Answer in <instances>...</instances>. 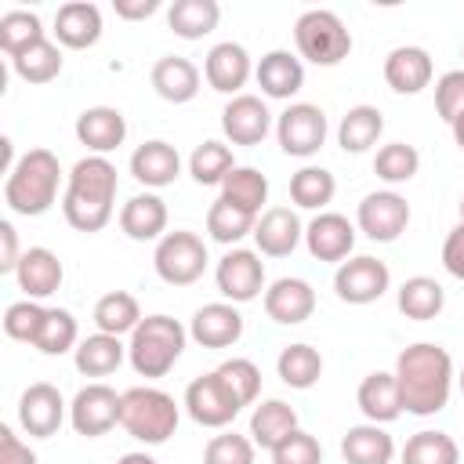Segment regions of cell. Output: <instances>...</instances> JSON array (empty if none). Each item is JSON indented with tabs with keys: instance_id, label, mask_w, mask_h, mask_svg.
<instances>
[{
	"instance_id": "obj_26",
	"label": "cell",
	"mask_w": 464,
	"mask_h": 464,
	"mask_svg": "<svg viewBox=\"0 0 464 464\" xmlns=\"http://www.w3.org/2000/svg\"><path fill=\"white\" fill-rule=\"evenodd\" d=\"M149 80H152V91L170 105H185L199 94V69L181 54H163L152 65Z\"/></svg>"
},
{
	"instance_id": "obj_20",
	"label": "cell",
	"mask_w": 464,
	"mask_h": 464,
	"mask_svg": "<svg viewBox=\"0 0 464 464\" xmlns=\"http://www.w3.org/2000/svg\"><path fill=\"white\" fill-rule=\"evenodd\" d=\"M54 36L69 51H87L102 40V11L91 0H69L54 11Z\"/></svg>"
},
{
	"instance_id": "obj_31",
	"label": "cell",
	"mask_w": 464,
	"mask_h": 464,
	"mask_svg": "<svg viewBox=\"0 0 464 464\" xmlns=\"http://www.w3.org/2000/svg\"><path fill=\"white\" fill-rule=\"evenodd\" d=\"M341 457L348 464H392L395 457V439L381 424H355L341 439Z\"/></svg>"
},
{
	"instance_id": "obj_29",
	"label": "cell",
	"mask_w": 464,
	"mask_h": 464,
	"mask_svg": "<svg viewBox=\"0 0 464 464\" xmlns=\"http://www.w3.org/2000/svg\"><path fill=\"white\" fill-rule=\"evenodd\" d=\"M355 402L362 410V417L370 424H392L399 413H402V399H399V384H395V373H370L362 377L359 392H355Z\"/></svg>"
},
{
	"instance_id": "obj_11",
	"label": "cell",
	"mask_w": 464,
	"mask_h": 464,
	"mask_svg": "<svg viewBox=\"0 0 464 464\" xmlns=\"http://www.w3.org/2000/svg\"><path fill=\"white\" fill-rule=\"evenodd\" d=\"M392 286V272L384 261L370 257V254H359V257H348L337 265L334 272V290L344 304H373L384 297V290Z\"/></svg>"
},
{
	"instance_id": "obj_55",
	"label": "cell",
	"mask_w": 464,
	"mask_h": 464,
	"mask_svg": "<svg viewBox=\"0 0 464 464\" xmlns=\"http://www.w3.org/2000/svg\"><path fill=\"white\" fill-rule=\"evenodd\" d=\"M112 11L123 22H141V18H152L160 11V0H112Z\"/></svg>"
},
{
	"instance_id": "obj_9",
	"label": "cell",
	"mask_w": 464,
	"mask_h": 464,
	"mask_svg": "<svg viewBox=\"0 0 464 464\" xmlns=\"http://www.w3.org/2000/svg\"><path fill=\"white\" fill-rule=\"evenodd\" d=\"M185 410L199 428H225L236 420V413L243 410V402L236 399V392L218 377V370L188 381L185 388Z\"/></svg>"
},
{
	"instance_id": "obj_42",
	"label": "cell",
	"mask_w": 464,
	"mask_h": 464,
	"mask_svg": "<svg viewBox=\"0 0 464 464\" xmlns=\"http://www.w3.org/2000/svg\"><path fill=\"white\" fill-rule=\"evenodd\" d=\"M337 192V181L326 167H301L290 178V199L304 210H323Z\"/></svg>"
},
{
	"instance_id": "obj_46",
	"label": "cell",
	"mask_w": 464,
	"mask_h": 464,
	"mask_svg": "<svg viewBox=\"0 0 464 464\" xmlns=\"http://www.w3.org/2000/svg\"><path fill=\"white\" fill-rule=\"evenodd\" d=\"M80 344V330H76V319H72V312H65V308H47V315H44V326H40V337H36V352H44V355H65L69 348H76Z\"/></svg>"
},
{
	"instance_id": "obj_5",
	"label": "cell",
	"mask_w": 464,
	"mask_h": 464,
	"mask_svg": "<svg viewBox=\"0 0 464 464\" xmlns=\"http://www.w3.org/2000/svg\"><path fill=\"white\" fill-rule=\"evenodd\" d=\"M123 395V410H120V428L145 442V446H160L167 442L174 431H178V420H181V410L174 402V395H167L163 388H149V384H138V388H127L120 392Z\"/></svg>"
},
{
	"instance_id": "obj_35",
	"label": "cell",
	"mask_w": 464,
	"mask_h": 464,
	"mask_svg": "<svg viewBox=\"0 0 464 464\" xmlns=\"http://www.w3.org/2000/svg\"><path fill=\"white\" fill-rule=\"evenodd\" d=\"M138 323H141V308H138L134 294L109 290V294L98 297V304H94V326H98V334L123 337V334H134Z\"/></svg>"
},
{
	"instance_id": "obj_56",
	"label": "cell",
	"mask_w": 464,
	"mask_h": 464,
	"mask_svg": "<svg viewBox=\"0 0 464 464\" xmlns=\"http://www.w3.org/2000/svg\"><path fill=\"white\" fill-rule=\"evenodd\" d=\"M116 464H156V457H149V453H123Z\"/></svg>"
},
{
	"instance_id": "obj_52",
	"label": "cell",
	"mask_w": 464,
	"mask_h": 464,
	"mask_svg": "<svg viewBox=\"0 0 464 464\" xmlns=\"http://www.w3.org/2000/svg\"><path fill=\"white\" fill-rule=\"evenodd\" d=\"M0 464H36V453L7 424H0Z\"/></svg>"
},
{
	"instance_id": "obj_39",
	"label": "cell",
	"mask_w": 464,
	"mask_h": 464,
	"mask_svg": "<svg viewBox=\"0 0 464 464\" xmlns=\"http://www.w3.org/2000/svg\"><path fill=\"white\" fill-rule=\"evenodd\" d=\"M11 69H14L25 83H51V80L62 72V51H58V44H51V40L44 36L40 44L18 51V54L11 58Z\"/></svg>"
},
{
	"instance_id": "obj_7",
	"label": "cell",
	"mask_w": 464,
	"mask_h": 464,
	"mask_svg": "<svg viewBox=\"0 0 464 464\" xmlns=\"http://www.w3.org/2000/svg\"><path fill=\"white\" fill-rule=\"evenodd\" d=\"M152 265L167 286H192L207 272V243L188 228H174L156 243Z\"/></svg>"
},
{
	"instance_id": "obj_40",
	"label": "cell",
	"mask_w": 464,
	"mask_h": 464,
	"mask_svg": "<svg viewBox=\"0 0 464 464\" xmlns=\"http://www.w3.org/2000/svg\"><path fill=\"white\" fill-rule=\"evenodd\" d=\"M236 170V160H232V149L225 141H203L192 149L188 156V174L196 185H221L228 174Z\"/></svg>"
},
{
	"instance_id": "obj_53",
	"label": "cell",
	"mask_w": 464,
	"mask_h": 464,
	"mask_svg": "<svg viewBox=\"0 0 464 464\" xmlns=\"http://www.w3.org/2000/svg\"><path fill=\"white\" fill-rule=\"evenodd\" d=\"M442 265H446V272H450L453 279L464 283V225H457V228L446 236V243H442Z\"/></svg>"
},
{
	"instance_id": "obj_43",
	"label": "cell",
	"mask_w": 464,
	"mask_h": 464,
	"mask_svg": "<svg viewBox=\"0 0 464 464\" xmlns=\"http://www.w3.org/2000/svg\"><path fill=\"white\" fill-rule=\"evenodd\" d=\"M402 464H457L460 450L446 431H417L402 446Z\"/></svg>"
},
{
	"instance_id": "obj_50",
	"label": "cell",
	"mask_w": 464,
	"mask_h": 464,
	"mask_svg": "<svg viewBox=\"0 0 464 464\" xmlns=\"http://www.w3.org/2000/svg\"><path fill=\"white\" fill-rule=\"evenodd\" d=\"M272 464H323V446L315 435L297 428L272 450Z\"/></svg>"
},
{
	"instance_id": "obj_18",
	"label": "cell",
	"mask_w": 464,
	"mask_h": 464,
	"mask_svg": "<svg viewBox=\"0 0 464 464\" xmlns=\"http://www.w3.org/2000/svg\"><path fill=\"white\" fill-rule=\"evenodd\" d=\"M250 72H254V65H250V54H246V47H243V44L225 40V44H214V47L207 51L203 76H207V83H210L214 91H221V94H232V98H236V94L246 87Z\"/></svg>"
},
{
	"instance_id": "obj_21",
	"label": "cell",
	"mask_w": 464,
	"mask_h": 464,
	"mask_svg": "<svg viewBox=\"0 0 464 464\" xmlns=\"http://www.w3.org/2000/svg\"><path fill=\"white\" fill-rule=\"evenodd\" d=\"M76 138H80V145L91 149V156H105V152L123 145L127 120L112 105H91V109H83L76 116Z\"/></svg>"
},
{
	"instance_id": "obj_51",
	"label": "cell",
	"mask_w": 464,
	"mask_h": 464,
	"mask_svg": "<svg viewBox=\"0 0 464 464\" xmlns=\"http://www.w3.org/2000/svg\"><path fill=\"white\" fill-rule=\"evenodd\" d=\"M435 109L446 123L464 112V69H450L435 80Z\"/></svg>"
},
{
	"instance_id": "obj_48",
	"label": "cell",
	"mask_w": 464,
	"mask_h": 464,
	"mask_svg": "<svg viewBox=\"0 0 464 464\" xmlns=\"http://www.w3.org/2000/svg\"><path fill=\"white\" fill-rule=\"evenodd\" d=\"M218 377L236 392V399H239L243 406H250V402L257 399V392H261V370H257L250 359H225V362L218 366Z\"/></svg>"
},
{
	"instance_id": "obj_23",
	"label": "cell",
	"mask_w": 464,
	"mask_h": 464,
	"mask_svg": "<svg viewBox=\"0 0 464 464\" xmlns=\"http://www.w3.org/2000/svg\"><path fill=\"white\" fill-rule=\"evenodd\" d=\"M14 279H18V290L29 297V301H40V297H51L62 279H65V268L58 261L54 250L47 246H29L14 268Z\"/></svg>"
},
{
	"instance_id": "obj_33",
	"label": "cell",
	"mask_w": 464,
	"mask_h": 464,
	"mask_svg": "<svg viewBox=\"0 0 464 464\" xmlns=\"http://www.w3.org/2000/svg\"><path fill=\"white\" fill-rule=\"evenodd\" d=\"M218 22H221L218 0H174L167 11V25L181 40H203L207 33L218 29Z\"/></svg>"
},
{
	"instance_id": "obj_58",
	"label": "cell",
	"mask_w": 464,
	"mask_h": 464,
	"mask_svg": "<svg viewBox=\"0 0 464 464\" xmlns=\"http://www.w3.org/2000/svg\"><path fill=\"white\" fill-rule=\"evenodd\" d=\"M457 384H460V395H464V366H460V377H457Z\"/></svg>"
},
{
	"instance_id": "obj_13",
	"label": "cell",
	"mask_w": 464,
	"mask_h": 464,
	"mask_svg": "<svg viewBox=\"0 0 464 464\" xmlns=\"http://www.w3.org/2000/svg\"><path fill=\"white\" fill-rule=\"evenodd\" d=\"M214 279H218L221 297H228L232 304H246L265 290V261H261V254L236 246L218 261Z\"/></svg>"
},
{
	"instance_id": "obj_47",
	"label": "cell",
	"mask_w": 464,
	"mask_h": 464,
	"mask_svg": "<svg viewBox=\"0 0 464 464\" xmlns=\"http://www.w3.org/2000/svg\"><path fill=\"white\" fill-rule=\"evenodd\" d=\"M44 315H47V308L44 304H36V301H14V304H7V312H4V334L11 337V341H25V344H36V337H40V326H44Z\"/></svg>"
},
{
	"instance_id": "obj_49",
	"label": "cell",
	"mask_w": 464,
	"mask_h": 464,
	"mask_svg": "<svg viewBox=\"0 0 464 464\" xmlns=\"http://www.w3.org/2000/svg\"><path fill=\"white\" fill-rule=\"evenodd\" d=\"M254 442L246 435H236V431H225V435H214L203 450V464H254Z\"/></svg>"
},
{
	"instance_id": "obj_57",
	"label": "cell",
	"mask_w": 464,
	"mask_h": 464,
	"mask_svg": "<svg viewBox=\"0 0 464 464\" xmlns=\"http://www.w3.org/2000/svg\"><path fill=\"white\" fill-rule=\"evenodd\" d=\"M450 130H453V141H457V145L464 149V112H460V116H457V120L450 123Z\"/></svg>"
},
{
	"instance_id": "obj_17",
	"label": "cell",
	"mask_w": 464,
	"mask_h": 464,
	"mask_svg": "<svg viewBox=\"0 0 464 464\" xmlns=\"http://www.w3.org/2000/svg\"><path fill=\"white\" fill-rule=\"evenodd\" d=\"M312 312H315V290H312V283H304L297 276H283L265 290V315L272 323L297 326V323L312 319Z\"/></svg>"
},
{
	"instance_id": "obj_19",
	"label": "cell",
	"mask_w": 464,
	"mask_h": 464,
	"mask_svg": "<svg viewBox=\"0 0 464 464\" xmlns=\"http://www.w3.org/2000/svg\"><path fill=\"white\" fill-rule=\"evenodd\" d=\"M188 334L203 348H232L243 337V315L232 301H214V304H203L192 315Z\"/></svg>"
},
{
	"instance_id": "obj_36",
	"label": "cell",
	"mask_w": 464,
	"mask_h": 464,
	"mask_svg": "<svg viewBox=\"0 0 464 464\" xmlns=\"http://www.w3.org/2000/svg\"><path fill=\"white\" fill-rule=\"evenodd\" d=\"M221 199H228L232 207L261 218V207L268 203V178L257 167H236L225 181H221Z\"/></svg>"
},
{
	"instance_id": "obj_27",
	"label": "cell",
	"mask_w": 464,
	"mask_h": 464,
	"mask_svg": "<svg viewBox=\"0 0 464 464\" xmlns=\"http://www.w3.org/2000/svg\"><path fill=\"white\" fill-rule=\"evenodd\" d=\"M120 228L134 239V243H149V239H163L167 236V203L156 192H138L123 203L120 210Z\"/></svg>"
},
{
	"instance_id": "obj_6",
	"label": "cell",
	"mask_w": 464,
	"mask_h": 464,
	"mask_svg": "<svg viewBox=\"0 0 464 464\" xmlns=\"http://www.w3.org/2000/svg\"><path fill=\"white\" fill-rule=\"evenodd\" d=\"M294 44H297V54L312 65H341L352 51V33L344 29V22L326 11V7H312L304 11L297 22H294Z\"/></svg>"
},
{
	"instance_id": "obj_59",
	"label": "cell",
	"mask_w": 464,
	"mask_h": 464,
	"mask_svg": "<svg viewBox=\"0 0 464 464\" xmlns=\"http://www.w3.org/2000/svg\"><path fill=\"white\" fill-rule=\"evenodd\" d=\"M460 225H464V199H460Z\"/></svg>"
},
{
	"instance_id": "obj_25",
	"label": "cell",
	"mask_w": 464,
	"mask_h": 464,
	"mask_svg": "<svg viewBox=\"0 0 464 464\" xmlns=\"http://www.w3.org/2000/svg\"><path fill=\"white\" fill-rule=\"evenodd\" d=\"M435 76V65H431V54L424 47H395L388 58H384V80L395 94H420Z\"/></svg>"
},
{
	"instance_id": "obj_41",
	"label": "cell",
	"mask_w": 464,
	"mask_h": 464,
	"mask_svg": "<svg viewBox=\"0 0 464 464\" xmlns=\"http://www.w3.org/2000/svg\"><path fill=\"white\" fill-rule=\"evenodd\" d=\"M254 225H257L254 214L232 207V203L221 199V196H218V199L210 203V210H207V232H210L214 243H225V246L239 243L243 236H254Z\"/></svg>"
},
{
	"instance_id": "obj_45",
	"label": "cell",
	"mask_w": 464,
	"mask_h": 464,
	"mask_svg": "<svg viewBox=\"0 0 464 464\" xmlns=\"http://www.w3.org/2000/svg\"><path fill=\"white\" fill-rule=\"evenodd\" d=\"M44 40V25H40V14L36 11H7L0 14V51L7 58H14L18 51L33 47Z\"/></svg>"
},
{
	"instance_id": "obj_44",
	"label": "cell",
	"mask_w": 464,
	"mask_h": 464,
	"mask_svg": "<svg viewBox=\"0 0 464 464\" xmlns=\"http://www.w3.org/2000/svg\"><path fill=\"white\" fill-rule=\"evenodd\" d=\"M417 170H420V152L413 145H406V141H388L373 156V174L381 181H388V185H402Z\"/></svg>"
},
{
	"instance_id": "obj_15",
	"label": "cell",
	"mask_w": 464,
	"mask_h": 464,
	"mask_svg": "<svg viewBox=\"0 0 464 464\" xmlns=\"http://www.w3.org/2000/svg\"><path fill=\"white\" fill-rule=\"evenodd\" d=\"M221 130L232 145H261L272 130V112L257 94H236L221 109Z\"/></svg>"
},
{
	"instance_id": "obj_34",
	"label": "cell",
	"mask_w": 464,
	"mask_h": 464,
	"mask_svg": "<svg viewBox=\"0 0 464 464\" xmlns=\"http://www.w3.org/2000/svg\"><path fill=\"white\" fill-rule=\"evenodd\" d=\"M381 130H384L381 109H373V105H352L341 116V123H337V145L344 152H355L359 156V152H366V149L377 145Z\"/></svg>"
},
{
	"instance_id": "obj_12",
	"label": "cell",
	"mask_w": 464,
	"mask_h": 464,
	"mask_svg": "<svg viewBox=\"0 0 464 464\" xmlns=\"http://www.w3.org/2000/svg\"><path fill=\"white\" fill-rule=\"evenodd\" d=\"M355 225H359V232H362L366 239H373V243H392V239H399V236L406 232V225H410V203H406L399 192H392V188L370 192V196H362V203H359V210H355Z\"/></svg>"
},
{
	"instance_id": "obj_28",
	"label": "cell",
	"mask_w": 464,
	"mask_h": 464,
	"mask_svg": "<svg viewBox=\"0 0 464 464\" xmlns=\"http://www.w3.org/2000/svg\"><path fill=\"white\" fill-rule=\"evenodd\" d=\"M254 80H257L261 94H268V98H294L304 87V65L290 51H268L257 62Z\"/></svg>"
},
{
	"instance_id": "obj_32",
	"label": "cell",
	"mask_w": 464,
	"mask_h": 464,
	"mask_svg": "<svg viewBox=\"0 0 464 464\" xmlns=\"http://www.w3.org/2000/svg\"><path fill=\"white\" fill-rule=\"evenodd\" d=\"M72 359L83 377H109L127 359V344H120V337L112 334H91L72 348Z\"/></svg>"
},
{
	"instance_id": "obj_38",
	"label": "cell",
	"mask_w": 464,
	"mask_h": 464,
	"mask_svg": "<svg viewBox=\"0 0 464 464\" xmlns=\"http://www.w3.org/2000/svg\"><path fill=\"white\" fill-rule=\"evenodd\" d=\"M276 373H279L283 384L304 392V388H312L323 377V355L312 344H301V341L297 344H286L279 352V359H276Z\"/></svg>"
},
{
	"instance_id": "obj_24",
	"label": "cell",
	"mask_w": 464,
	"mask_h": 464,
	"mask_svg": "<svg viewBox=\"0 0 464 464\" xmlns=\"http://www.w3.org/2000/svg\"><path fill=\"white\" fill-rule=\"evenodd\" d=\"M304 239V228L290 207H268L254 225V243L265 257H286Z\"/></svg>"
},
{
	"instance_id": "obj_30",
	"label": "cell",
	"mask_w": 464,
	"mask_h": 464,
	"mask_svg": "<svg viewBox=\"0 0 464 464\" xmlns=\"http://www.w3.org/2000/svg\"><path fill=\"white\" fill-rule=\"evenodd\" d=\"M290 431H297V410L283 399H265L250 413V442L261 450H276Z\"/></svg>"
},
{
	"instance_id": "obj_8",
	"label": "cell",
	"mask_w": 464,
	"mask_h": 464,
	"mask_svg": "<svg viewBox=\"0 0 464 464\" xmlns=\"http://www.w3.org/2000/svg\"><path fill=\"white\" fill-rule=\"evenodd\" d=\"M326 112L312 102H294L279 112L276 120V138H279V149L286 156H297V160H308L323 149L326 141Z\"/></svg>"
},
{
	"instance_id": "obj_10",
	"label": "cell",
	"mask_w": 464,
	"mask_h": 464,
	"mask_svg": "<svg viewBox=\"0 0 464 464\" xmlns=\"http://www.w3.org/2000/svg\"><path fill=\"white\" fill-rule=\"evenodd\" d=\"M120 410H123V395H116V388L94 381V384H83L72 402H69V424L76 435L83 439H98L105 435L109 428L120 424Z\"/></svg>"
},
{
	"instance_id": "obj_4",
	"label": "cell",
	"mask_w": 464,
	"mask_h": 464,
	"mask_svg": "<svg viewBox=\"0 0 464 464\" xmlns=\"http://www.w3.org/2000/svg\"><path fill=\"white\" fill-rule=\"evenodd\" d=\"M185 337H188V330L178 319L145 315L127 341V359H130L134 373L138 377H167L185 352Z\"/></svg>"
},
{
	"instance_id": "obj_14",
	"label": "cell",
	"mask_w": 464,
	"mask_h": 464,
	"mask_svg": "<svg viewBox=\"0 0 464 464\" xmlns=\"http://www.w3.org/2000/svg\"><path fill=\"white\" fill-rule=\"evenodd\" d=\"M65 420V399L54 384L47 381H36L22 392L18 399V424L25 435L33 439H51Z\"/></svg>"
},
{
	"instance_id": "obj_22",
	"label": "cell",
	"mask_w": 464,
	"mask_h": 464,
	"mask_svg": "<svg viewBox=\"0 0 464 464\" xmlns=\"http://www.w3.org/2000/svg\"><path fill=\"white\" fill-rule=\"evenodd\" d=\"M130 174L134 181H141L145 188H163V185H174V178L181 174V156L170 141L163 138H152V141H141L134 152H130Z\"/></svg>"
},
{
	"instance_id": "obj_1",
	"label": "cell",
	"mask_w": 464,
	"mask_h": 464,
	"mask_svg": "<svg viewBox=\"0 0 464 464\" xmlns=\"http://www.w3.org/2000/svg\"><path fill=\"white\" fill-rule=\"evenodd\" d=\"M395 384L402 410L413 417H431L446 410L450 392H453V359L442 344L417 341L399 352L395 359Z\"/></svg>"
},
{
	"instance_id": "obj_54",
	"label": "cell",
	"mask_w": 464,
	"mask_h": 464,
	"mask_svg": "<svg viewBox=\"0 0 464 464\" xmlns=\"http://www.w3.org/2000/svg\"><path fill=\"white\" fill-rule=\"evenodd\" d=\"M22 254H25V250H18V232H14V225H11V221H0V272H4V276L14 272L18 261H22Z\"/></svg>"
},
{
	"instance_id": "obj_3",
	"label": "cell",
	"mask_w": 464,
	"mask_h": 464,
	"mask_svg": "<svg viewBox=\"0 0 464 464\" xmlns=\"http://www.w3.org/2000/svg\"><path fill=\"white\" fill-rule=\"evenodd\" d=\"M62 185V163L51 149H29L4 178V203L22 218H40L54 207Z\"/></svg>"
},
{
	"instance_id": "obj_37",
	"label": "cell",
	"mask_w": 464,
	"mask_h": 464,
	"mask_svg": "<svg viewBox=\"0 0 464 464\" xmlns=\"http://www.w3.org/2000/svg\"><path fill=\"white\" fill-rule=\"evenodd\" d=\"M446 304V290L442 283H435L431 276H413L399 286V312L406 319H417V323H428L442 312Z\"/></svg>"
},
{
	"instance_id": "obj_16",
	"label": "cell",
	"mask_w": 464,
	"mask_h": 464,
	"mask_svg": "<svg viewBox=\"0 0 464 464\" xmlns=\"http://www.w3.org/2000/svg\"><path fill=\"white\" fill-rule=\"evenodd\" d=\"M304 243H308V254L315 261H344L352 254V246H355V225L344 214L323 210V214H315L308 221Z\"/></svg>"
},
{
	"instance_id": "obj_2",
	"label": "cell",
	"mask_w": 464,
	"mask_h": 464,
	"mask_svg": "<svg viewBox=\"0 0 464 464\" xmlns=\"http://www.w3.org/2000/svg\"><path fill=\"white\" fill-rule=\"evenodd\" d=\"M116 167L105 156H83L72 163L65 178V196H62V214L76 232H102L112 218L116 203Z\"/></svg>"
}]
</instances>
